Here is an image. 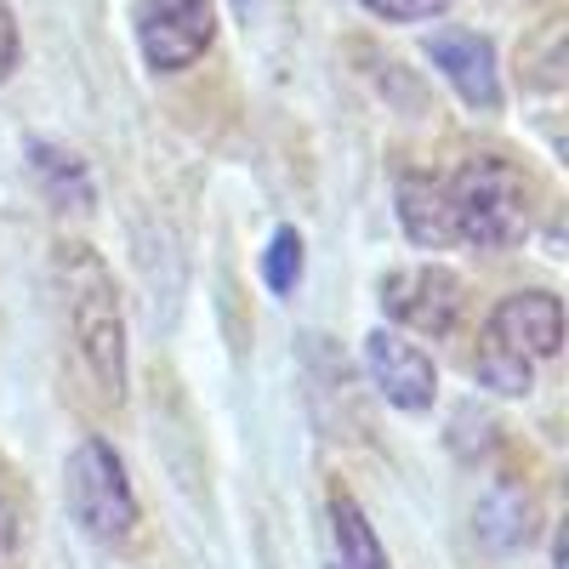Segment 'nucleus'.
Segmentation results:
<instances>
[{
    "label": "nucleus",
    "instance_id": "f257e3e1",
    "mask_svg": "<svg viewBox=\"0 0 569 569\" xmlns=\"http://www.w3.org/2000/svg\"><path fill=\"white\" fill-rule=\"evenodd\" d=\"M58 291L69 313V337L80 348L86 376L98 382L103 399H126V319H120V291L109 262L91 246H63L58 251Z\"/></svg>",
    "mask_w": 569,
    "mask_h": 569
},
{
    "label": "nucleus",
    "instance_id": "f03ea898",
    "mask_svg": "<svg viewBox=\"0 0 569 569\" xmlns=\"http://www.w3.org/2000/svg\"><path fill=\"white\" fill-rule=\"evenodd\" d=\"M445 200H450L456 240L479 246V251H507L530 233V182L518 166H507L496 154L467 160L445 182Z\"/></svg>",
    "mask_w": 569,
    "mask_h": 569
},
{
    "label": "nucleus",
    "instance_id": "7ed1b4c3",
    "mask_svg": "<svg viewBox=\"0 0 569 569\" xmlns=\"http://www.w3.org/2000/svg\"><path fill=\"white\" fill-rule=\"evenodd\" d=\"M63 501H69L74 525L103 547H114L137 530V496H131V479H126V461L103 439L74 445V456L63 467Z\"/></svg>",
    "mask_w": 569,
    "mask_h": 569
},
{
    "label": "nucleus",
    "instance_id": "20e7f679",
    "mask_svg": "<svg viewBox=\"0 0 569 569\" xmlns=\"http://www.w3.org/2000/svg\"><path fill=\"white\" fill-rule=\"evenodd\" d=\"M217 40L211 0H137V46L154 74L194 69Z\"/></svg>",
    "mask_w": 569,
    "mask_h": 569
},
{
    "label": "nucleus",
    "instance_id": "39448f33",
    "mask_svg": "<svg viewBox=\"0 0 569 569\" xmlns=\"http://www.w3.org/2000/svg\"><path fill=\"white\" fill-rule=\"evenodd\" d=\"M461 308H467V284L439 262L393 268L382 279V313L421 330V337H450V330L461 325Z\"/></svg>",
    "mask_w": 569,
    "mask_h": 569
},
{
    "label": "nucleus",
    "instance_id": "423d86ee",
    "mask_svg": "<svg viewBox=\"0 0 569 569\" xmlns=\"http://www.w3.org/2000/svg\"><path fill=\"white\" fill-rule=\"evenodd\" d=\"M427 58L433 69L456 86V98L467 109H501V69H496V46L472 29H433L427 34Z\"/></svg>",
    "mask_w": 569,
    "mask_h": 569
},
{
    "label": "nucleus",
    "instance_id": "0eeeda50",
    "mask_svg": "<svg viewBox=\"0 0 569 569\" xmlns=\"http://www.w3.org/2000/svg\"><path fill=\"white\" fill-rule=\"evenodd\" d=\"M485 342L518 353V359H552L563 348V302L552 291H512L496 302Z\"/></svg>",
    "mask_w": 569,
    "mask_h": 569
},
{
    "label": "nucleus",
    "instance_id": "6e6552de",
    "mask_svg": "<svg viewBox=\"0 0 569 569\" xmlns=\"http://www.w3.org/2000/svg\"><path fill=\"white\" fill-rule=\"evenodd\" d=\"M365 370H370V382L382 388V399L399 405V410H427L433 393H439L433 359H427L416 342H405L399 330H370L365 337Z\"/></svg>",
    "mask_w": 569,
    "mask_h": 569
},
{
    "label": "nucleus",
    "instance_id": "1a4fd4ad",
    "mask_svg": "<svg viewBox=\"0 0 569 569\" xmlns=\"http://www.w3.org/2000/svg\"><path fill=\"white\" fill-rule=\"evenodd\" d=\"M472 530H479V541L496 547V552L530 547V536H536V496L525 485H507V479L490 485L479 512H472Z\"/></svg>",
    "mask_w": 569,
    "mask_h": 569
},
{
    "label": "nucleus",
    "instance_id": "9d476101",
    "mask_svg": "<svg viewBox=\"0 0 569 569\" xmlns=\"http://www.w3.org/2000/svg\"><path fill=\"white\" fill-rule=\"evenodd\" d=\"M399 222L416 246L427 251H445L456 240V222H450V200H445V182L427 177V171H405L399 177Z\"/></svg>",
    "mask_w": 569,
    "mask_h": 569
},
{
    "label": "nucleus",
    "instance_id": "9b49d317",
    "mask_svg": "<svg viewBox=\"0 0 569 569\" xmlns=\"http://www.w3.org/2000/svg\"><path fill=\"white\" fill-rule=\"evenodd\" d=\"M29 166H34V182L46 188L52 206H74V211L91 206V177L69 149H58V142H29Z\"/></svg>",
    "mask_w": 569,
    "mask_h": 569
},
{
    "label": "nucleus",
    "instance_id": "f8f14e48",
    "mask_svg": "<svg viewBox=\"0 0 569 569\" xmlns=\"http://www.w3.org/2000/svg\"><path fill=\"white\" fill-rule=\"evenodd\" d=\"M330 536H337V552H342V569H393L382 541H376L370 518L359 512L353 496H330Z\"/></svg>",
    "mask_w": 569,
    "mask_h": 569
},
{
    "label": "nucleus",
    "instance_id": "ddd939ff",
    "mask_svg": "<svg viewBox=\"0 0 569 569\" xmlns=\"http://www.w3.org/2000/svg\"><path fill=\"white\" fill-rule=\"evenodd\" d=\"M262 279L273 297H291L302 284V233L297 228H273V240L262 251Z\"/></svg>",
    "mask_w": 569,
    "mask_h": 569
},
{
    "label": "nucleus",
    "instance_id": "4468645a",
    "mask_svg": "<svg viewBox=\"0 0 569 569\" xmlns=\"http://www.w3.org/2000/svg\"><path fill=\"white\" fill-rule=\"evenodd\" d=\"M479 382L496 388V393H530L536 365L518 359V353H507V348H496V342H485V348H479Z\"/></svg>",
    "mask_w": 569,
    "mask_h": 569
},
{
    "label": "nucleus",
    "instance_id": "2eb2a0df",
    "mask_svg": "<svg viewBox=\"0 0 569 569\" xmlns=\"http://www.w3.org/2000/svg\"><path fill=\"white\" fill-rule=\"evenodd\" d=\"M359 7L388 18V23H421V18H439L450 0H359Z\"/></svg>",
    "mask_w": 569,
    "mask_h": 569
},
{
    "label": "nucleus",
    "instance_id": "dca6fc26",
    "mask_svg": "<svg viewBox=\"0 0 569 569\" xmlns=\"http://www.w3.org/2000/svg\"><path fill=\"white\" fill-rule=\"evenodd\" d=\"M18 69V12L12 0H0V80Z\"/></svg>",
    "mask_w": 569,
    "mask_h": 569
},
{
    "label": "nucleus",
    "instance_id": "f3484780",
    "mask_svg": "<svg viewBox=\"0 0 569 569\" xmlns=\"http://www.w3.org/2000/svg\"><path fill=\"white\" fill-rule=\"evenodd\" d=\"M12 541H18V512H12V501L0 496V558L12 552Z\"/></svg>",
    "mask_w": 569,
    "mask_h": 569
}]
</instances>
